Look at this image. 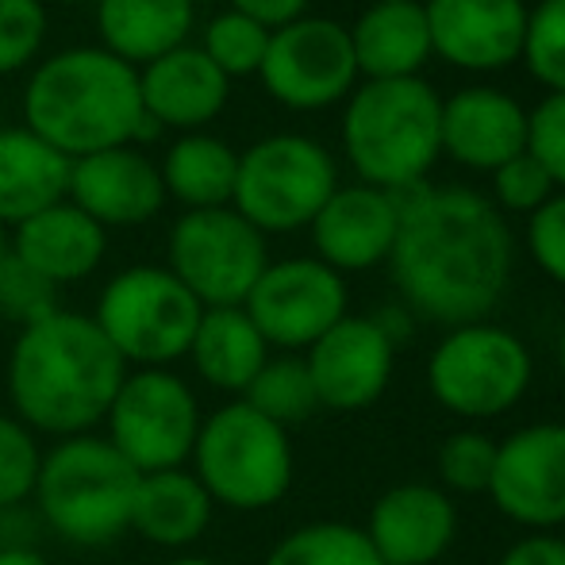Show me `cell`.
<instances>
[{
	"label": "cell",
	"instance_id": "obj_33",
	"mask_svg": "<svg viewBox=\"0 0 565 565\" xmlns=\"http://www.w3.org/2000/svg\"><path fill=\"white\" fill-rule=\"evenodd\" d=\"M520 58L546 89L565 93V0H543L535 12H527Z\"/></svg>",
	"mask_w": 565,
	"mask_h": 565
},
{
	"label": "cell",
	"instance_id": "obj_42",
	"mask_svg": "<svg viewBox=\"0 0 565 565\" xmlns=\"http://www.w3.org/2000/svg\"><path fill=\"white\" fill-rule=\"evenodd\" d=\"M0 565H54L35 546H0Z\"/></svg>",
	"mask_w": 565,
	"mask_h": 565
},
{
	"label": "cell",
	"instance_id": "obj_12",
	"mask_svg": "<svg viewBox=\"0 0 565 565\" xmlns=\"http://www.w3.org/2000/svg\"><path fill=\"white\" fill-rule=\"evenodd\" d=\"M262 85L285 108H328L350 93L358 77L350 31L323 15H300L285 28L269 31Z\"/></svg>",
	"mask_w": 565,
	"mask_h": 565
},
{
	"label": "cell",
	"instance_id": "obj_7",
	"mask_svg": "<svg viewBox=\"0 0 565 565\" xmlns=\"http://www.w3.org/2000/svg\"><path fill=\"white\" fill-rule=\"evenodd\" d=\"M204 308L170 269L131 266L105 285L93 323L113 342L124 365L170 370L189 354Z\"/></svg>",
	"mask_w": 565,
	"mask_h": 565
},
{
	"label": "cell",
	"instance_id": "obj_41",
	"mask_svg": "<svg viewBox=\"0 0 565 565\" xmlns=\"http://www.w3.org/2000/svg\"><path fill=\"white\" fill-rule=\"evenodd\" d=\"M305 8H308V0H231V12L262 23L266 31H277V28H285V23L300 20Z\"/></svg>",
	"mask_w": 565,
	"mask_h": 565
},
{
	"label": "cell",
	"instance_id": "obj_45",
	"mask_svg": "<svg viewBox=\"0 0 565 565\" xmlns=\"http://www.w3.org/2000/svg\"><path fill=\"white\" fill-rule=\"evenodd\" d=\"M8 258V238H4V227H0V266H4Z\"/></svg>",
	"mask_w": 565,
	"mask_h": 565
},
{
	"label": "cell",
	"instance_id": "obj_39",
	"mask_svg": "<svg viewBox=\"0 0 565 565\" xmlns=\"http://www.w3.org/2000/svg\"><path fill=\"white\" fill-rule=\"evenodd\" d=\"M527 250L551 281L565 285V193L551 196L543 209L531 212Z\"/></svg>",
	"mask_w": 565,
	"mask_h": 565
},
{
	"label": "cell",
	"instance_id": "obj_6",
	"mask_svg": "<svg viewBox=\"0 0 565 565\" xmlns=\"http://www.w3.org/2000/svg\"><path fill=\"white\" fill-rule=\"evenodd\" d=\"M189 461L212 504L231 512H266L281 504L297 473L289 431L258 416L246 401H231L204 416Z\"/></svg>",
	"mask_w": 565,
	"mask_h": 565
},
{
	"label": "cell",
	"instance_id": "obj_43",
	"mask_svg": "<svg viewBox=\"0 0 565 565\" xmlns=\"http://www.w3.org/2000/svg\"><path fill=\"white\" fill-rule=\"evenodd\" d=\"M162 565H220V562L209 558V554H189V551H181V554H173V558L162 562Z\"/></svg>",
	"mask_w": 565,
	"mask_h": 565
},
{
	"label": "cell",
	"instance_id": "obj_46",
	"mask_svg": "<svg viewBox=\"0 0 565 565\" xmlns=\"http://www.w3.org/2000/svg\"><path fill=\"white\" fill-rule=\"evenodd\" d=\"M373 4H393V0H373Z\"/></svg>",
	"mask_w": 565,
	"mask_h": 565
},
{
	"label": "cell",
	"instance_id": "obj_23",
	"mask_svg": "<svg viewBox=\"0 0 565 565\" xmlns=\"http://www.w3.org/2000/svg\"><path fill=\"white\" fill-rule=\"evenodd\" d=\"M212 512L216 504L193 477V469H158V473H139L131 500V531L142 543L181 554L204 539Z\"/></svg>",
	"mask_w": 565,
	"mask_h": 565
},
{
	"label": "cell",
	"instance_id": "obj_13",
	"mask_svg": "<svg viewBox=\"0 0 565 565\" xmlns=\"http://www.w3.org/2000/svg\"><path fill=\"white\" fill-rule=\"evenodd\" d=\"M243 312L269 347L308 350L347 316V281L320 258L269 262Z\"/></svg>",
	"mask_w": 565,
	"mask_h": 565
},
{
	"label": "cell",
	"instance_id": "obj_24",
	"mask_svg": "<svg viewBox=\"0 0 565 565\" xmlns=\"http://www.w3.org/2000/svg\"><path fill=\"white\" fill-rule=\"evenodd\" d=\"M358 74L370 82H393V77H419L424 62L431 58V31L419 0H393V4H370L362 20L350 28Z\"/></svg>",
	"mask_w": 565,
	"mask_h": 565
},
{
	"label": "cell",
	"instance_id": "obj_37",
	"mask_svg": "<svg viewBox=\"0 0 565 565\" xmlns=\"http://www.w3.org/2000/svg\"><path fill=\"white\" fill-rule=\"evenodd\" d=\"M527 154L565 189V93H551L535 113H527Z\"/></svg>",
	"mask_w": 565,
	"mask_h": 565
},
{
	"label": "cell",
	"instance_id": "obj_29",
	"mask_svg": "<svg viewBox=\"0 0 565 565\" xmlns=\"http://www.w3.org/2000/svg\"><path fill=\"white\" fill-rule=\"evenodd\" d=\"M243 401L258 416H266L269 424L285 427V431L320 412V396H316V385L308 377V365L297 354L269 358L258 370V377L250 381V388L243 393Z\"/></svg>",
	"mask_w": 565,
	"mask_h": 565
},
{
	"label": "cell",
	"instance_id": "obj_31",
	"mask_svg": "<svg viewBox=\"0 0 565 565\" xmlns=\"http://www.w3.org/2000/svg\"><path fill=\"white\" fill-rule=\"evenodd\" d=\"M266 46H269V31L262 23L246 20L238 12H220L209 23V31H204L201 51L216 62L224 77H243V74H258L262 58H266Z\"/></svg>",
	"mask_w": 565,
	"mask_h": 565
},
{
	"label": "cell",
	"instance_id": "obj_10",
	"mask_svg": "<svg viewBox=\"0 0 565 565\" xmlns=\"http://www.w3.org/2000/svg\"><path fill=\"white\" fill-rule=\"evenodd\" d=\"M201 424V401L185 377L173 370H127L105 416V439L135 473H158L189 466Z\"/></svg>",
	"mask_w": 565,
	"mask_h": 565
},
{
	"label": "cell",
	"instance_id": "obj_4",
	"mask_svg": "<svg viewBox=\"0 0 565 565\" xmlns=\"http://www.w3.org/2000/svg\"><path fill=\"white\" fill-rule=\"evenodd\" d=\"M342 147L373 189L419 185L443 154V100L419 77L365 82L342 116Z\"/></svg>",
	"mask_w": 565,
	"mask_h": 565
},
{
	"label": "cell",
	"instance_id": "obj_9",
	"mask_svg": "<svg viewBox=\"0 0 565 565\" xmlns=\"http://www.w3.org/2000/svg\"><path fill=\"white\" fill-rule=\"evenodd\" d=\"M339 189L331 154L305 135H269L238 158L235 212L262 235L308 227Z\"/></svg>",
	"mask_w": 565,
	"mask_h": 565
},
{
	"label": "cell",
	"instance_id": "obj_35",
	"mask_svg": "<svg viewBox=\"0 0 565 565\" xmlns=\"http://www.w3.org/2000/svg\"><path fill=\"white\" fill-rule=\"evenodd\" d=\"M58 312V285L39 277L31 266H23L12 250H8L4 266H0V316L23 328L46 320Z\"/></svg>",
	"mask_w": 565,
	"mask_h": 565
},
{
	"label": "cell",
	"instance_id": "obj_44",
	"mask_svg": "<svg viewBox=\"0 0 565 565\" xmlns=\"http://www.w3.org/2000/svg\"><path fill=\"white\" fill-rule=\"evenodd\" d=\"M558 370H562V377H565V331H562V339H558Z\"/></svg>",
	"mask_w": 565,
	"mask_h": 565
},
{
	"label": "cell",
	"instance_id": "obj_30",
	"mask_svg": "<svg viewBox=\"0 0 565 565\" xmlns=\"http://www.w3.org/2000/svg\"><path fill=\"white\" fill-rule=\"evenodd\" d=\"M262 565H385L362 527L342 520H320L289 531Z\"/></svg>",
	"mask_w": 565,
	"mask_h": 565
},
{
	"label": "cell",
	"instance_id": "obj_38",
	"mask_svg": "<svg viewBox=\"0 0 565 565\" xmlns=\"http://www.w3.org/2000/svg\"><path fill=\"white\" fill-rule=\"evenodd\" d=\"M492 185H497L500 209H512V212H535L554 196L551 173L527 150L515 154L512 162H504L500 170H492Z\"/></svg>",
	"mask_w": 565,
	"mask_h": 565
},
{
	"label": "cell",
	"instance_id": "obj_18",
	"mask_svg": "<svg viewBox=\"0 0 565 565\" xmlns=\"http://www.w3.org/2000/svg\"><path fill=\"white\" fill-rule=\"evenodd\" d=\"M70 204L100 227H135L162 212V173L139 150L113 147L70 166Z\"/></svg>",
	"mask_w": 565,
	"mask_h": 565
},
{
	"label": "cell",
	"instance_id": "obj_27",
	"mask_svg": "<svg viewBox=\"0 0 565 565\" xmlns=\"http://www.w3.org/2000/svg\"><path fill=\"white\" fill-rule=\"evenodd\" d=\"M97 28L108 54L127 66H150L185 46L193 31V0H100Z\"/></svg>",
	"mask_w": 565,
	"mask_h": 565
},
{
	"label": "cell",
	"instance_id": "obj_25",
	"mask_svg": "<svg viewBox=\"0 0 565 565\" xmlns=\"http://www.w3.org/2000/svg\"><path fill=\"white\" fill-rule=\"evenodd\" d=\"M70 166V158L46 147L28 127L0 131V227H20L23 220L66 201Z\"/></svg>",
	"mask_w": 565,
	"mask_h": 565
},
{
	"label": "cell",
	"instance_id": "obj_20",
	"mask_svg": "<svg viewBox=\"0 0 565 565\" xmlns=\"http://www.w3.org/2000/svg\"><path fill=\"white\" fill-rule=\"evenodd\" d=\"M443 150L469 170H500L527 150V113L500 89H461L443 100Z\"/></svg>",
	"mask_w": 565,
	"mask_h": 565
},
{
	"label": "cell",
	"instance_id": "obj_16",
	"mask_svg": "<svg viewBox=\"0 0 565 565\" xmlns=\"http://www.w3.org/2000/svg\"><path fill=\"white\" fill-rule=\"evenodd\" d=\"M424 15L431 54H443L458 70H504L523 54V0H427Z\"/></svg>",
	"mask_w": 565,
	"mask_h": 565
},
{
	"label": "cell",
	"instance_id": "obj_40",
	"mask_svg": "<svg viewBox=\"0 0 565 565\" xmlns=\"http://www.w3.org/2000/svg\"><path fill=\"white\" fill-rule=\"evenodd\" d=\"M497 565H565V539L527 535L500 554Z\"/></svg>",
	"mask_w": 565,
	"mask_h": 565
},
{
	"label": "cell",
	"instance_id": "obj_34",
	"mask_svg": "<svg viewBox=\"0 0 565 565\" xmlns=\"http://www.w3.org/2000/svg\"><path fill=\"white\" fill-rule=\"evenodd\" d=\"M439 481L443 489L473 497V492H489L492 466H497V443L481 431H458L439 447Z\"/></svg>",
	"mask_w": 565,
	"mask_h": 565
},
{
	"label": "cell",
	"instance_id": "obj_22",
	"mask_svg": "<svg viewBox=\"0 0 565 565\" xmlns=\"http://www.w3.org/2000/svg\"><path fill=\"white\" fill-rule=\"evenodd\" d=\"M8 250L51 285H74L100 266L108 250V235L97 220L62 201L39 216L23 220Z\"/></svg>",
	"mask_w": 565,
	"mask_h": 565
},
{
	"label": "cell",
	"instance_id": "obj_19",
	"mask_svg": "<svg viewBox=\"0 0 565 565\" xmlns=\"http://www.w3.org/2000/svg\"><path fill=\"white\" fill-rule=\"evenodd\" d=\"M308 227L323 266H331L335 274H362L388 262L396 227H401V209L385 189L350 185L335 189Z\"/></svg>",
	"mask_w": 565,
	"mask_h": 565
},
{
	"label": "cell",
	"instance_id": "obj_2",
	"mask_svg": "<svg viewBox=\"0 0 565 565\" xmlns=\"http://www.w3.org/2000/svg\"><path fill=\"white\" fill-rule=\"evenodd\" d=\"M124 377V358L100 335L93 316L66 308L23 328L8 354V401L15 419L54 439L93 435V427L105 424Z\"/></svg>",
	"mask_w": 565,
	"mask_h": 565
},
{
	"label": "cell",
	"instance_id": "obj_21",
	"mask_svg": "<svg viewBox=\"0 0 565 565\" xmlns=\"http://www.w3.org/2000/svg\"><path fill=\"white\" fill-rule=\"evenodd\" d=\"M231 77L220 74V66L196 46L154 58L139 77L142 113L158 127H201L216 119L227 105Z\"/></svg>",
	"mask_w": 565,
	"mask_h": 565
},
{
	"label": "cell",
	"instance_id": "obj_5",
	"mask_svg": "<svg viewBox=\"0 0 565 565\" xmlns=\"http://www.w3.org/2000/svg\"><path fill=\"white\" fill-rule=\"evenodd\" d=\"M139 473L105 435L58 439L43 454L35 504L43 523L74 546H108L131 531Z\"/></svg>",
	"mask_w": 565,
	"mask_h": 565
},
{
	"label": "cell",
	"instance_id": "obj_1",
	"mask_svg": "<svg viewBox=\"0 0 565 565\" xmlns=\"http://www.w3.org/2000/svg\"><path fill=\"white\" fill-rule=\"evenodd\" d=\"M401 227L393 281L404 305L427 323H481L512 281L515 243L504 216L473 189L408 185L393 193Z\"/></svg>",
	"mask_w": 565,
	"mask_h": 565
},
{
	"label": "cell",
	"instance_id": "obj_14",
	"mask_svg": "<svg viewBox=\"0 0 565 565\" xmlns=\"http://www.w3.org/2000/svg\"><path fill=\"white\" fill-rule=\"evenodd\" d=\"M489 497L500 515L546 535L565 523V424H531L497 443Z\"/></svg>",
	"mask_w": 565,
	"mask_h": 565
},
{
	"label": "cell",
	"instance_id": "obj_32",
	"mask_svg": "<svg viewBox=\"0 0 565 565\" xmlns=\"http://www.w3.org/2000/svg\"><path fill=\"white\" fill-rule=\"evenodd\" d=\"M43 466V450L31 427L0 412V512H15L31 500Z\"/></svg>",
	"mask_w": 565,
	"mask_h": 565
},
{
	"label": "cell",
	"instance_id": "obj_11",
	"mask_svg": "<svg viewBox=\"0 0 565 565\" xmlns=\"http://www.w3.org/2000/svg\"><path fill=\"white\" fill-rule=\"evenodd\" d=\"M266 266V235L235 209L185 212L170 231V274L201 308H243Z\"/></svg>",
	"mask_w": 565,
	"mask_h": 565
},
{
	"label": "cell",
	"instance_id": "obj_17",
	"mask_svg": "<svg viewBox=\"0 0 565 565\" xmlns=\"http://www.w3.org/2000/svg\"><path fill=\"white\" fill-rule=\"evenodd\" d=\"M362 531L385 565H435L458 535V508L439 484H396L377 497Z\"/></svg>",
	"mask_w": 565,
	"mask_h": 565
},
{
	"label": "cell",
	"instance_id": "obj_26",
	"mask_svg": "<svg viewBox=\"0 0 565 565\" xmlns=\"http://www.w3.org/2000/svg\"><path fill=\"white\" fill-rule=\"evenodd\" d=\"M185 358L209 388L243 396L269 362V342L243 308H204Z\"/></svg>",
	"mask_w": 565,
	"mask_h": 565
},
{
	"label": "cell",
	"instance_id": "obj_8",
	"mask_svg": "<svg viewBox=\"0 0 565 565\" xmlns=\"http://www.w3.org/2000/svg\"><path fill=\"white\" fill-rule=\"evenodd\" d=\"M531 370L527 342L481 320L443 335L427 362V388L450 416L497 419L523 401Z\"/></svg>",
	"mask_w": 565,
	"mask_h": 565
},
{
	"label": "cell",
	"instance_id": "obj_3",
	"mask_svg": "<svg viewBox=\"0 0 565 565\" xmlns=\"http://www.w3.org/2000/svg\"><path fill=\"white\" fill-rule=\"evenodd\" d=\"M142 116L135 66L93 46L46 58L23 93L28 131L70 162L135 142Z\"/></svg>",
	"mask_w": 565,
	"mask_h": 565
},
{
	"label": "cell",
	"instance_id": "obj_15",
	"mask_svg": "<svg viewBox=\"0 0 565 565\" xmlns=\"http://www.w3.org/2000/svg\"><path fill=\"white\" fill-rule=\"evenodd\" d=\"M320 408L362 412L385 396L396 365V342L373 316H342L305 354Z\"/></svg>",
	"mask_w": 565,
	"mask_h": 565
},
{
	"label": "cell",
	"instance_id": "obj_36",
	"mask_svg": "<svg viewBox=\"0 0 565 565\" xmlns=\"http://www.w3.org/2000/svg\"><path fill=\"white\" fill-rule=\"evenodd\" d=\"M46 35V12L39 0H0V74L28 66Z\"/></svg>",
	"mask_w": 565,
	"mask_h": 565
},
{
	"label": "cell",
	"instance_id": "obj_28",
	"mask_svg": "<svg viewBox=\"0 0 565 565\" xmlns=\"http://www.w3.org/2000/svg\"><path fill=\"white\" fill-rule=\"evenodd\" d=\"M162 185L173 193L189 212L227 209L235 196L238 154L224 139L212 135H185L170 147L162 162Z\"/></svg>",
	"mask_w": 565,
	"mask_h": 565
}]
</instances>
